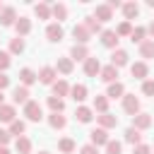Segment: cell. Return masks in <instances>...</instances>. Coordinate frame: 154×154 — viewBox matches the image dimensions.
Instances as JSON below:
<instances>
[{"label": "cell", "mask_w": 154, "mask_h": 154, "mask_svg": "<svg viewBox=\"0 0 154 154\" xmlns=\"http://www.w3.org/2000/svg\"><path fill=\"white\" fill-rule=\"evenodd\" d=\"M24 116H26V120H31V123H41V118H43V108H41V103H38V101H29V103H24Z\"/></svg>", "instance_id": "1"}, {"label": "cell", "mask_w": 154, "mask_h": 154, "mask_svg": "<svg viewBox=\"0 0 154 154\" xmlns=\"http://www.w3.org/2000/svg\"><path fill=\"white\" fill-rule=\"evenodd\" d=\"M123 111L135 118V116L140 113V99H137L135 94H125V96H123Z\"/></svg>", "instance_id": "2"}, {"label": "cell", "mask_w": 154, "mask_h": 154, "mask_svg": "<svg viewBox=\"0 0 154 154\" xmlns=\"http://www.w3.org/2000/svg\"><path fill=\"white\" fill-rule=\"evenodd\" d=\"M89 137H91V144H94V147H106V144L111 142L108 130H103V128H94V130L89 132Z\"/></svg>", "instance_id": "3"}, {"label": "cell", "mask_w": 154, "mask_h": 154, "mask_svg": "<svg viewBox=\"0 0 154 154\" xmlns=\"http://www.w3.org/2000/svg\"><path fill=\"white\" fill-rule=\"evenodd\" d=\"M17 19H19V17H17V10H14V7H10V5L2 7V12H0V24H2V26H14Z\"/></svg>", "instance_id": "4"}, {"label": "cell", "mask_w": 154, "mask_h": 154, "mask_svg": "<svg viewBox=\"0 0 154 154\" xmlns=\"http://www.w3.org/2000/svg\"><path fill=\"white\" fill-rule=\"evenodd\" d=\"M55 77H58V70H55V67H51V65L38 70V82H41V84H51V87H53V84L58 82Z\"/></svg>", "instance_id": "5"}, {"label": "cell", "mask_w": 154, "mask_h": 154, "mask_svg": "<svg viewBox=\"0 0 154 154\" xmlns=\"http://www.w3.org/2000/svg\"><path fill=\"white\" fill-rule=\"evenodd\" d=\"M29 101H31V99H29V87H22V84H19V87L12 89V106H17V103L24 106V103H29Z\"/></svg>", "instance_id": "6"}, {"label": "cell", "mask_w": 154, "mask_h": 154, "mask_svg": "<svg viewBox=\"0 0 154 154\" xmlns=\"http://www.w3.org/2000/svg\"><path fill=\"white\" fill-rule=\"evenodd\" d=\"M46 36H48V41L58 43V41H63L65 31H63V26H60L58 22H53V24H48V26H46Z\"/></svg>", "instance_id": "7"}, {"label": "cell", "mask_w": 154, "mask_h": 154, "mask_svg": "<svg viewBox=\"0 0 154 154\" xmlns=\"http://www.w3.org/2000/svg\"><path fill=\"white\" fill-rule=\"evenodd\" d=\"M72 36H75V43H82V46H87V41L91 38V34H89V29H87L84 24H75Z\"/></svg>", "instance_id": "8"}, {"label": "cell", "mask_w": 154, "mask_h": 154, "mask_svg": "<svg viewBox=\"0 0 154 154\" xmlns=\"http://www.w3.org/2000/svg\"><path fill=\"white\" fill-rule=\"evenodd\" d=\"M130 75L135 77V79H147V75H149V67H147V63L144 60H140V63H132L130 65Z\"/></svg>", "instance_id": "9"}, {"label": "cell", "mask_w": 154, "mask_h": 154, "mask_svg": "<svg viewBox=\"0 0 154 154\" xmlns=\"http://www.w3.org/2000/svg\"><path fill=\"white\" fill-rule=\"evenodd\" d=\"M19 82H22V87H31L34 82H38V72H34L31 67H22L19 70Z\"/></svg>", "instance_id": "10"}, {"label": "cell", "mask_w": 154, "mask_h": 154, "mask_svg": "<svg viewBox=\"0 0 154 154\" xmlns=\"http://www.w3.org/2000/svg\"><path fill=\"white\" fill-rule=\"evenodd\" d=\"M132 128L140 130V132H142V130H149V128H152V116H149V113H137V116L132 118Z\"/></svg>", "instance_id": "11"}, {"label": "cell", "mask_w": 154, "mask_h": 154, "mask_svg": "<svg viewBox=\"0 0 154 154\" xmlns=\"http://www.w3.org/2000/svg\"><path fill=\"white\" fill-rule=\"evenodd\" d=\"M99 72H101V63H99V58H91V55H89V58L84 60V75H87V77H96Z\"/></svg>", "instance_id": "12"}, {"label": "cell", "mask_w": 154, "mask_h": 154, "mask_svg": "<svg viewBox=\"0 0 154 154\" xmlns=\"http://www.w3.org/2000/svg\"><path fill=\"white\" fill-rule=\"evenodd\" d=\"M101 43L106 46V48H118V34L113 31V29H106V31H101Z\"/></svg>", "instance_id": "13"}, {"label": "cell", "mask_w": 154, "mask_h": 154, "mask_svg": "<svg viewBox=\"0 0 154 154\" xmlns=\"http://www.w3.org/2000/svg\"><path fill=\"white\" fill-rule=\"evenodd\" d=\"M128 51H123V48H116L113 53H111V65L113 67H123V65H128Z\"/></svg>", "instance_id": "14"}, {"label": "cell", "mask_w": 154, "mask_h": 154, "mask_svg": "<svg viewBox=\"0 0 154 154\" xmlns=\"http://www.w3.org/2000/svg\"><path fill=\"white\" fill-rule=\"evenodd\" d=\"M99 77H101L106 84H113V82H118V67H113V65H106V67H101Z\"/></svg>", "instance_id": "15"}, {"label": "cell", "mask_w": 154, "mask_h": 154, "mask_svg": "<svg viewBox=\"0 0 154 154\" xmlns=\"http://www.w3.org/2000/svg\"><path fill=\"white\" fill-rule=\"evenodd\" d=\"M96 123H99V128L111 130V128H116V125H118V118H116L113 113H101V116H96Z\"/></svg>", "instance_id": "16"}, {"label": "cell", "mask_w": 154, "mask_h": 154, "mask_svg": "<svg viewBox=\"0 0 154 154\" xmlns=\"http://www.w3.org/2000/svg\"><path fill=\"white\" fill-rule=\"evenodd\" d=\"M12 120H17V111H14V106L12 103H5V106H0V123H12Z\"/></svg>", "instance_id": "17"}, {"label": "cell", "mask_w": 154, "mask_h": 154, "mask_svg": "<svg viewBox=\"0 0 154 154\" xmlns=\"http://www.w3.org/2000/svg\"><path fill=\"white\" fill-rule=\"evenodd\" d=\"M70 58H72V60H82V63H84V60L89 58V48H87V46H82V43H75V46L70 48Z\"/></svg>", "instance_id": "18"}, {"label": "cell", "mask_w": 154, "mask_h": 154, "mask_svg": "<svg viewBox=\"0 0 154 154\" xmlns=\"http://www.w3.org/2000/svg\"><path fill=\"white\" fill-rule=\"evenodd\" d=\"M94 17H96L99 22H108V19H113V10H111L108 5H96V7H94Z\"/></svg>", "instance_id": "19"}, {"label": "cell", "mask_w": 154, "mask_h": 154, "mask_svg": "<svg viewBox=\"0 0 154 154\" xmlns=\"http://www.w3.org/2000/svg\"><path fill=\"white\" fill-rule=\"evenodd\" d=\"M14 31H17V36H26L31 31V19L29 17H19L17 24H14Z\"/></svg>", "instance_id": "20"}, {"label": "cell", "mask_w": 154, "mask_h": 154, "mask_svg": "<svg viewBox=\"0 0 154 154\" xmlns=\"http://www.w3.org/2000/svg\"><path fill=\"white\" fill-rule=\"evenodd\" d=\"M75 118H77L79 123H91V118H94V111H91L89 106H77V111H75Z\"/></svg>", "instance_id": "21"}, {"label": "cell", "mask_w": 154, "mask_h": 154, "mask_svg": "<svg viewBox=\"0 0 154 154\" xmlns=\"http://www.w3.org/2000/svg\"><path fill=\"white\" fill-rule=\"evenodd\" d=\"M48 125H51L53 130H63V128L67 125V118H65L63 113H51V116H48Z\"/></svg>", "instance_id": "22"}, {"label": "cell", "mask_w": 154, "mask_h": 154, "mask_svg": "<svg viewBox=\"0 0 154 154\" xmlns=\"http://www.w3.org/2000/svg\"><path fill=\"white\" fill-rule=\"evenodd\" d=\"M125 142L128 144H132V147H137V144H142V132L140 130H135L132 125L125 130Z\"/></svg>", "instance_id": "23"}, {"label": "cell", "mask_w": 154, "mask_h": 154, "mask_svg": "<svg viewBox=\"0 0 154 154\" xmlns=\"http://www.w3.org/2000/svg\"><path fill=\"white\" fill-rule=\"evenodd\" d=\"M123 14H125V22L135 19L140 14V5L137 2H123Z\"/></svg>", "instance_id": "24"}, {"label": "cell", "mask_w": 154, "mask_h": 154, "mask_svg": "<svg viewBox=\"0 0 154 154\" xmlns=\"http://www.w3.org/2000/svg\"><path fill=\"white\" fill-rule=\"evenodd\" d=\"M70 96H72L77 103H82V101L87 99V87H84V84H72V87H70Z\"/></svg>", "instance_id": "25"}, {"label": "cell", "mask_w": 154, "mask_h": 154, "mask_svg": "<svg viewBox=\"0 0 154 154\" xmlns=\"http://www.w3.org/2000/svg\"><path fill=\"white\" fill-rule=\"evenodd\" d=\"M72 58H58V63H55V70L60 72V75H70L72 72Z\"/></svg>", "instance_id": "26"}, {"label": "cell", "mask_w": 154, "mask_h": 154, "mask_svg": "<svg viewBox=\"0 0 154 154\" xmlns=\"http://www.w3.org/2000/svg\"><path fill=\"white\" fill-rule=\"evenodd\" d=\"M53 96H70V84L65 82V79H58L55 84H53Z\"/></svg>", "instance_id": "27"}, {"label": "cell", "mask_w": 154, "mask_h": 154, "mask_svg": "<svg viewBox=\"0 0 154 154\" xmlns=\"http://www.w3.org/2000/svg\"><path fill=\"white\" fill-rule=\"evenodd\" d=\"M106 96H108V99H120V96H125V87H123L120 82H113V84H108Z\"/></svg>", "instance_id": "28"}, {"label": "cell", "mask_w": 154, "mask_h": 154, "mask_svg": "<svg viewBox=\"0 0 154 154\" xmlns=\"http://www.w3.org/2000/svg\"><path fill=\"white\" fill-rule=\"evenodd\" d=\"M94 111L108 113V96H106V94H96V96H94Z\"/></svg>", "instance_id": "29"}, {"label": "cell", "mask_w": 154, "mask_h": 154, "mask_svg": "<svg viewBox=\"0 0 154 154\" xmlns=\"http://www.w3.org/2000/svg\"><path fill=\"white\" fill-rule=\"evenodd\" d=\"M14 149H17V154H31V140L29 137H17Z\"/></svg>", "instance_id": "30"}, {"label": "cell", "mask_w": 154, "mask_h": 154, "mask_svg": "<svg viewBox=\"0 0 154 154\" xmlns=\"http://www.w3.org/2000/svg\"><path fill=\"white\" fill-rule=\"evenodd\" d=\"M34 12H36V17L38 19H51L53 14H51V5L48 2H38V5H34Z\"/></svg>", "instance_id": "31"}, {"label": "cell", "mask_w": 154, "mask_h": 154, "mask_svg": "<svg viewBox=\"0 0 154 154\" xmlns=\"http://www.w3.org/2000/svg\"><path fill=\"white\" fill-rule=\"evenodd\" d=\"M84 26L89 29V34H101L103 29H101V22L91 14V17H84Z\"/></svg>", "instance_id": "32"}, {"label": "cell", "mask_w": 154, "mask_h": 154, "mask_svg": "<svg viewBox=\"0 0 154 154\" xmlns=\"http://www.w3.org/2000/svg\"><path fill=\"white\" fill-rule=\"evenodd\" d=\"M48 108H51V113H63L65 111V101L60 96H48Z\"/></svg>", "instance_id": "33"}, {"label": "cell", "mask_w": 154, "mask_h": 154, "mask_svg": "<svg viewBox=\"0 0 154 154\" xmlns=\"http://www.w3.org/2000/svg\"><path fill=\"white\" fill-rule=\"evenodd\" d=\"M24 132H26V123L24 120H12L10 123V135H17V137H24Z\"/></svg>", "instance_id": "34"}, {"label": "cell", "mask_w": 154, "mask_h": 154, "mask_svg": "<svg viewBox=\"0 0 154 154\" xmlns=\"http://www.w3.org/2000/svg\"><path fill=\"white\" fill-rule=\"evenodd\" d=\"M51 14H53V17L58 19V24H60V22H63V19L67 17V7H65L63 2H55V5L51 7Z\"/></svg>", "instance_id": "35"}, {"label": "cell", "mask_w": 154, "mask_h": 154, "mask_svg": "<svg viewBox=\"0 0 154 154\" xmlns=\"http://www.w3.org/2000/svg\"><path fill=\"white\" fill-rule=\"evenodd\" d=\"M144 36H147V26H135L132 34H130V41H132V43H144V41H147Z\"/></svg>", "instance_id": "36"}, {"label": "cell", "mask_w": 154, "mask_h": 154, "mask_svg": "<svg viewBox=\"0 0 154 154\" xmlns=\"http://www.w3.org/2000/svg\"><path fill=\"white\" fill-rule=\"evenodd\" d=\"M19 53H24V38L22 36H14L10 41V55H19Z\"/></svg>", "instance_id": "37"}, {"label": "cell", "mask_w": 154, "mask_h": 154, "mask_svg": "<svg viewBox=\"0 0 154 154\" xmlns=\"http://www.w3.org/2000/svg\"><path fill=\"white\" fill-rule=\"evenodd\" d=\"M140 55L147 58V60L154 58V41H152V38H147L144 43H140Z\"/></svg>", "instance_id": "38"}, {"label": "cell", "mask_w": 154, "mask_h": 154, "mask_svg": "<svg viewBox=\"0 0 154 154\" xmlns=\"http://www.w3.org/2000/svg\"><path fill=\"white\" fill-rule=\"evenodd\" d=\"M58 149H60L63 154H72V152H75V140H70V137L58 140Z\"/></svg>", "instance_id": "39"}, {"label": "cell", "mask_w": 154, "mask_h": 154, "mask_svg": "<svg viewBox=\"0 0 154 154\" xmlns=\"http://www.w3.org/2000/svg\"><path fill=\"white\" fill-rule=\"evenodd\" d=\"M116 34H118V38H120V36H130V34H132V24H130V22H120L118 29H116Z\"/></svg>", "instance_id": "40"}, {"label": "cell", "mask_w": 154, "mask_h": 154, "mask_svg": "<svg viewBox=\"0 0 154 154\" xmlns=\"http://www.w3.org/2000/svg\"><path fill=\"white\" fill-rule=\"evenodd\" d=\"M106 154H123V144H120L118 140H111V142L106 144Z\"/></svg>", "instance_id": "41"}, {"label": "cell", "mask_w": 154, "mask_h": 154, "mask_svg": "<svg viewBox=\"0 0 154 154\" xmlns=\"http://www.w3.org/2000/svg\"><path fill=\"white\" fill-rule=\"evenodd\" d=\"M10 63H12V55H10V51H0V70H2V72L10 67Z\"/></svg>", "instance_id": "42"}, {"label": "cell", "mask_w": 154, "mask_h": 154, "mask_svg": "<svg viewBox=\"0 0 154 154\" xmlns=\"http://www.w3.org/2000/svg\"><path fill=\"white\" fill-rule=\"evenodd\" d=\"M142 94L144 96H154V79H144L142 82Z\"/></svg>", "instance_id": "43"}, {"label": "cell", "mask_w": 154, "mask_h": 154, "mask_svg": "<svg viewBox=\"0 0 154 154\" xmlns=\"http://www.w3.org/2000/svg\"><path fill=\"white\" fill-rule=\"evenodd\" d=\"M132 154H152V147L149 144H137V147H132Z\"/></svg>", "instance_id": "44"}, {"label": "cell", "mask_w": 154, "mask_h": 154, "mask_svg": "<svg viewBox=\"0 0 154 154\" xmlns=\"http://www.w3.org/2000/svg\"><path fill=\"white\" fill-rule=\"evenodd\" d=\"M79 154H99V147H94V144L89 142V144H84V147L79 149Z\"/></svg>", "instance_id": "45"}, {"label": "cell", "mask_w": 154, "mask_h": 154, "mask_svg": "<svg viewBox=\"0 0 154 154\" xmlns=\"http://www.w3.org/2000/svg\"><path fill=\"white\" fill-rule=\"evenodd\" d=\"M10 137H12V135H10V130H2V128H0V147H7Z\"/></svg>", "instance_id": "46"}, {"label": "cell", "mask_w": 154, "mask_h": 154, "mask_svg": "<svg viewBox=\"0 0 154 154\" xmlns=\"http://www.w3.org/2000/svg\"><path fill=\"white\" fill-rule=\"evenodd\" d=\"M7 87H10V77H7L5 72H0V91H2V89H7Z\"/></svg>", "instance_id": "47"}, {"label": "cell", "mask_w": 154, "mask_h": 154, "mask_svg": "<svg viewBox=\"0 0 154 154\" xmlns=\"http://www.w3.org/2000/svg\"><path fill=\"white\" fill-rule=\"evenodd\" d=\"M106 5H108L111 10H116V7H123V2H120V0H108Z\"/></svg>", "instance_id": "48"}, {"label": "cell", "mask_w": 154, "mask_h": 154, "mask_svg": "<svg viewBox=\"0 0 154 154\" xmlns=\"http://www.w3.org/2000/svg\"><path fill=\"white\" fill-rule=\"evenodd\" d=\"M147 34L152 36V41H154V22H149V26H147Z\"/></svg>", "instance_id": "49"}, {"label": "cell", "mask_w": 154, "mask_h": 154, "mask_svg": "<svg viewBox=\"0 0 154 154\" xmlns=\"http://www.w3.org/2000/svg\"><path fill=\"white\" fill-rule=\"evenodd\" d=\"M0 154H10V149L7 147H0Z\"/></svg>", "instance_id": "50"}, {"label": "cell", "mask_w": 154, "mask_h": 154, "mask_svg": "<svg viewBox=\"0 0 154 154\" xmlns=\"http://www.w3.org/2000/svg\"><path fill=\"white\" fill-rule=\"evenodd\" d=\"M0 106H5V94L0 91Z\"/></svg>", "instance_id": "51"}, {"label": "cell", "mask_w": 154, "mask_h": 154, "mask_svg": "<svg viewBox=\"0 0 154 154\" xmlns=\"http://www.w3.org/2000/svg\"><path fill=\"white\" fill-rule=\"evenodd\" d=\"M38 154H51V152H38Z\"/></svg>", "instance_id": "52"}, {"label": "cell", "mask_w": 154, "mask_h": 154, "mask_svg": "<svg viewBox=\"0 0 154 154\" xmlns=\"http://www.w3.org/2000/svg\"><path fill=\"white\" fill-rule=\"evenodd\" d=\"M0 12H2V5H0Z\"/></svg>", "instance_id": "53"}]
</instances>
